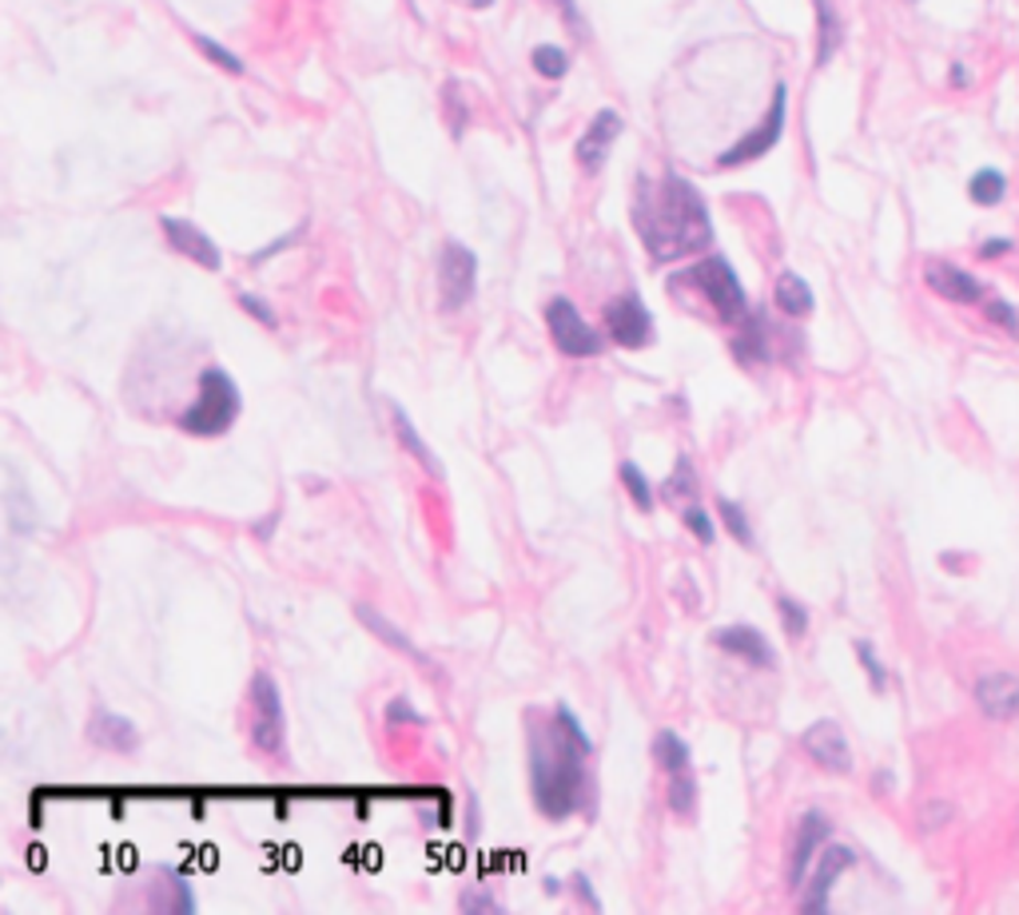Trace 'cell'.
<instances>
[{"label":"cell","instance_id":"83f0119b","mask_svg":"<svg viewBox=\"0 0 1019 915\" xmlns=\"http://www.w3.org/2000/svg\"><path fill=\"white\" fill-rule=\"evenodd\" d=\"M163 880H168V895H152L155 904H160L163 912H175V915L195 912V895H192V887H187V880H180L175 872H163Z\"/></svg>","mask_w":1019,"mask_h":915},{"label":"cell","instance_id":"7402d4cb","mask_svg":"<svg viewBox=\"0 0 1019 915\" xmlns=\"http://www.w3.org/2000/svg\"><path fill=\"white\" fill-rule=\"evenodd\" d=\"M650 753H653V761H657V768H662L665 776L685 773V768L694 764V756H689V744H685L673 729H662L657 736H653Z\"/></svg>","mask_w":1019,"mask_h":915},{"label":"cell","instance_id":"60d3db41","mask_svg":"<svg viewBox=\"0 0 1019 915\" xmlns=\"http://www.w3.org/2000/svg\"><path fill=\"white\" fill-rule=\"evenodd\" d=\"M299 235H303V227H296V232H291V235H279V239H276V244H271V247H264V251H255V255H251V263H264V259H271V255H279V251H283V247H291V244H296Z\"/></svg>","mask_w":1019,"mask_h":915},{"label":"cell","instance_id":"cb8c5ba5","mask_svg":"<svg viewBox=\"0 0 1019 915\" xmlns=\"http://www.w3.org/2000/svg\"><path fill=\"white\" fill-rule=\"evenodd\" d=\"M764 335H769V326H764V319L749 315V319H744L741 338H733V355L741 358L744 366L764 363V358H769V343H764Z\"/></svg>","mask_w":1019,"mask_h":915},{"label":"cell","instance_id":"7bdbcfd3","mask_svg":"<svg viewBox=\"0 0 1019 915\" xmlns=\"http://www.w3.org/2000/svg\"><path fill=\"white\" fill-rule=\"evenodd\" d=\"M554 4H558V9H561V21L570 24V29L578 32V36H586V21H581L578 4H573V0H554Z\"/></svg>","mask_w":1019,"mask_h":915},{"label":"cell","instance_id":"8992f818","mask_svg":"<svg viewBox=\"0 0 1019 915\" xmlns=\"http://www.w3.org/2000/svg\"><path fill=\"white\" fill-rule=\"evenodd\" d=\"M785 116H789V88L785 84H776L773 104H769L764 120L757 123V128H749L733 148H725V152L717 155V168H744V163H753V160H761V155L773 152L776 143H781V136H785Z\"/></svg>","mask_w":1019,"mask_h":915},{"label":"cell","instance_id":"e575fe53","mask_svg":"<svg viewBox=\"0 0 1019 915\" xmlns=\"http://www.w3.org/2000/svg\"><path fill=\"white\" fill-rule=\"evenodd\" d=\"M857 657H860V665H865V672H868V681H872V689H884V681H888V672H884V665L877 661V649L868 645V640H857Z\"/></svg>","mask_w":1019,"mask_h":915},{"label":"cell","instance_id":"44dd1931","mask_svg":"<svg viewBox=\"0 0 1019 915\" xmlns=\"http://www.w3.org/2000/svg\"><path fill=\"white\" fill-rule=\"evenodd\" d=\"M840 41H845V29H840L836 9L828 0H816V68H825L833 61Z\"/></svg>","mask_w":1019,"mask_h":915},{"label":"cell","instance_id":"ac0fdd59","mask_svg":"<svg viewBox=\"0 0 1019 915\" xmlns=\"http://www.w3.org/2000/svg\"><path fill=\"white\" fill-rule=\"evenodd\" d=\"M88 741L108 749V753H136V749H140V732H136V724L128 721V717H120V712L96 709L93 724H88Z\"/></svg>","mask_w":1019,"mask_h":915},{"label":"cell","instance_id":"9c48e42d","mask_svg":"<svg viewBox=\"0 0 1019 915\" xmlns=\"http://www.w3.org/2000/svg\"><path fill=\"white\" fill-rule=\"evenodd\" d=\"M474 287H479V255L459 239H447L439 251V306L462 311L474 299Z\"/></svg>","mask_w":1019,"mask_h":915},{"label":"cell","instance_id":"603a6c76","mask_svg":"<svg viewBox=\"0 0 1019 915\" xmlns=\"http://www.w3.org/2000/svg\"><path fill=\"white\" fill-rule=\"evenodd\" d=\"M355 613H358V621H363V625H367V629L375 633V637H383V640H387L390 649L407 653L410 661H422V665H427V653L418 649V645H415V640H410V637H403V633H398L395 625H390V621L383 617V613H375V610H371V605H358Z\"/></svg>","mask_w":1019,"mask_h":915},{"label":"cell","instance_id":"ee69618b","mask_svg":"<svg viewBox=\"0 0 1019 915\" xmlns=\"http://www.w3.org/2000/svg\"><path fill=\"white\" fill-rule=\"evenodd\" d=\"M948 812H952L948 804H940V808H936V804H932V808H924V824H927V828H936V824H944V820H948Z\"/></svg>","mask_w":1019,"mask_h":915},{"label":"cell","instance_id":"4316f807","mask_svg":"<svg viewBox=\"0 0 1019 915\" xmlns=\"http://www.w3.org/2000/svg\"><path fill=\"white\" fill-rule=\"evenodd\" d=\"M1004 192H1008V180H1004L996 168H984V172H976L968 183L972 204H979V207H996L999 200H1004Z\"/></svg>","mask_w":1019,"mask_h":915},{"label":"cell","instance_id":"7dc6e473","mask_svg":"<svg viewBox=\"0 0 1019 915\" xmlns=\"http://www.w3.org/2000/svg\"><path fill=\"white\" fill-rule=\"evenodd\" d=\"M490 4H494V0H474V9H490Z\"/></svg>","mask_w":1019,"mask_h":915},{"label":"cell","instance_id":"484cf974","mask_svg":"<svg viewBox=\"0 0 1019 915\" xmlns=\"http://www.w3.org/2000/svg\"><path fill=\"white\" fill-rule=\"evenodd\" d=\"M618 474H622V486H625V494L633 498V506L642 509V514H650L653 509V486H650V478L642 474V466L633 462V458H625V462H618Z\"/></svg>","mask_w":1019,"mask_h":915},{"label":"cell","instance_id":"4fadbf2b","mask_svg":"<svg viewBox=\"0 0 1019 915\" xmlns=\"http://www.w3.org/2000/svg\"><path fill=\"white\" fill-rule=\"evenodd\" d=\"M857 864V852L845 844H828L825 852H820V864H816L813 872V884H808L805 900H801V907L805 912H825L828 907V895H833L836 880H840V872H848V868Z\"/></svg>","mask_w":1019,"mask_h":915},{"label":"cell","instance_id":"30bf717a","mask_svg":"<svg viewBox=\"0 0 1019 915\" xmlns=\"http://www.w3.org/2000/svg\"><path fill=\"white\" fill-rule=\"evenodd\" d=\"M801 749H805L808 761L820 764L825 773H836V776L852 773V749H848L845 729L836 721H828V717L801 732Z\"/></svg>","mask_w":1019,"mask_h":915},{"label":"cell","instance_id":"9a60e30c","mask_svg":"<svg viewBox=\"0 0 1019 915\" xmlns=\"http://www.w3.org/2000/svg\"><path fill=\"white\" fill-rule=\"evenodd\" d=\"M714 645L729 657H741V661L757 665V669H773V645L764 640V633H757L753 625H725L714 633Z\"/></svg>","mask_w":1019,"mask_h":915},{"label":"cell","instance_id":"f546056e","mask_svg":"<svg viewBox=\"0 0 1019 915\" xmlns=\"http://www.w3.org/2000/svg\"><path fill=\"white\" fill-rule=\"evenodd\" d=\"M717 518H721V526L733 534L741 546H753V526H749V518H744V509L737 506L733 498H717Z\"/></svg>","mask_w":1019,"mask_h":915},{"label":"cell","instance_id":"1f68e13d","mask_svg":"<svg viewBox=\"0 0 1019 915\" xmlns=\"http://www.w3.org/2000/svg\"><path fill=\"white\" fill-rule=\"evenodd\" d=\"M192 41H195V49L204 52L212 64H219V68L232 72V76H244V61H239L235 52H227L224 44H215L212 36H204V32H192Z\"/></svg>","mask_w":1019,"mask_h":915},{"label":"cell","instance_id":"d6a6232c","mask_svg":"<svg viewBox=\"0 0 1019 915\" xmlns=\"http://www.w3.org/2000/svg\"><path fill=\"white\" fill-rule=\"evenodd\" d=\"M682 521H685V529H689V534L701 541V546H709V541L717 538V526H714V518H709V509H705L701 502L685 506L682 509Z\"/></svg>","mask_w":1019,"mask_h":915},{"label":"cell","instance_id":"836d02e7","mask_svg":"<svg viewBox=\"0 0 1019 915\" xmlns=\"http://www.w3.org/2000/svg\"><path fill=\"white\" fill-rule=\"evenodd\" d=\"M665 498H697V478H694V466H689V458H677V474H673L669 482H665Z\"/></svg>","mask_w":1019,"mask_h":915},{"label":"cell","instance_id":"b9f144b4","mask_svg":"<svg viewBox=\"0 0 1019 915\" xmlns=\"http://www.w3.org/2000/svg\"><path fill=\"white\" fill-rule=\"evenodd\" d=\"M573 895H578V900H581V904H586V907H590V912H598V907H602V900L593 895L590 880H586V875H581V872L573 875Z\"/></svg>","mask_w":1019,"mask_h":915},{"label":"cell","instance_id":"f35d334b","mask_svg":"<svg viewBox=\"0 0 1019 915\" xmlns=\"http://www.w3.org/2000/svg\"><path fill=\"white\" fill-rule=\"evenodd\" d=\"M988 315H991V323L1008 326L1011 335L1019 338V315H1016V306H1011V303H999V299H996V303H988Z\"/></svg>","mask_w":1019,"mask_h":915},{"label":"cell","instance_id":"8d00e7d4","mask_svg":"<svg viewBox=\"0 0 1019 915\" xmlns=\"http://www.w3.org/2000/svg\"><path fill=\"white\" fill-rule=\"evenodd\" d=\"M459 907L462 912H502V904L486 892V887H470V892H462Z\"/></svg>","mask_w":1019,"mask_h":915},{"label":"cell","instance_id":"d4e9b609","mask_svg":"<svg viewBox=\"0 0 1019 915\" xmlns=\"http://www.w3.org/2000/svg\"><path fill=\"white\" fill-rule=\"evenodd\" d=\"M669 812L677 816V820H694V812H697V781H694V773L685 768V773H673L669 776Z\"/></svg>","mask_w":1019,"mask_h":915},{"label":"cell","instance_id":"d6986e66","mask_svg":"<svg viewBox=\"0 0 1019 915\" xmlns=\"http://www.w3.org/2000/svg\"><path fill=\"white\" fill-rule=\"evenodd\" d=\"M390 427H395V438L403 442V450H407L410 458H415L418 466L427 470L430 478H447V470H442V462H439V454L422 442V434H418V427L407 418V410L398 407V402H390Z\"/></svg>","mask_w":1019,"mask_h":915},{"label":"cell","instance_id":"e0dca14e","mask_svg":"<svg viewBox=\"0 0 1019 915\" xmlns=\"http://www.w3.org/2000/svg\"><path fill=\"white\" fill-rule=\"evenodd\" d=\"M924 283L932 287L940 299H948V303H979V299H984V287H979L968 271H959V267H952V263H940V259H932V263L924 267Z\"/></svg>","mask_w":1019,"mask_h":915},{"label":"cell","instance_id":"bcb514c9","mask_svg":"<svg viewBox=\"0 0 1019 915\" xmlns=\"http://www.w3.org/2000/svg\"><path fill=\"white\" fill-rule=\"evenodd\" d=\"M276 521H279V514H271L267 521H259V526H255L259 529V538H271V526H276Z\"/></svg>","mask_w":1019,"mask_h":915},{"label":"cell","instance_id":"2e32d148","mask_svg":"<svg viewBox=\"0 0 1019 915\" xmlns=\"http://www.w3.org/2000/svg\"><path fill=\"white\" fill-rule=\"evenodd\" d=\"M976 701L991 721H1016L1019 717V677L1011 672H988L976 681Z\"/></svg>","mask_w":1019,"mask_h":915},{"label":"cell","instance_id":"3957f363","mask_svg":"<svg viewBox=\"0 0 1019 915\" xmlns=\"http://www.w3.org/2000/svg\"><path fill=\"white\" fill-rule=\"evenodd\" d=\"M244 410V395L235 387V378L224 366H204L200 370V387L195 402L175 418V427L192 438H224L235 427V418Z\"/></svg>","mask_w":1019,"mask_h":915},{"label":"cell","instance_id":"ba28073f","mask_svg":"<svg viewBox=\"0 0 1019 915\" xmlns=\"http://www.w3.org/2000/svg\"><path fill=\"white\" fill-rule=\"evenodd\" d=\"M602 323H605V338L622 351H645L657 335L653 326L650 306L642 303L637 291H625V295H613L610 303L602 306Z\"/></svg>","mask_w":1019,"mask_h":915},{"label":"cell","instance_id":"7c38bea8","mask_svg":"<svg viewBox=\"0 0 1019 915\" xmlns=\"http://www.w3.org/2000/svg\"><path fill=\"white\" fill-rule=\"evenodd\" d=\"M160 227H163V235H168L172 251L187 255V259L200 263L204 271H219V267H224V255H219V247L212 244V235H207L204 227L187 224V219H175V215H163Z\"/></svg>","mask_w":1019,"mask_h":915},{"label":"cell","instance_id":"d590c367","mask_svg":"<svg viewBox=\"0 0 1019 915\" xmlns=\"http://www.w3.org/2000/svg\"><path fill=\"white\" fill-rule=\"evenodd\" d=\"M442 104H447L450 112H454V116H450V120H454V123H450V132H454V140H462V128H466V104L459 100V84H454V80L442 88Z\"/></svg>","mask_w":1019,"mask_h":915},{"label":"cell","instance_id":"74e56055","mask_svg":"<svg viewBox=\"0 0 1019 915\" xmlns=\"http://www.w3.org/2000/svg\"><path fill=\"white\" fill-rule=\"evenodd\" d=\"M239 306H244V311H247L251 319H259V323H264L267 331H276V326H279V315H276V311H271V306H267L259 295H247V291H244V295H239Z\"/></svg>","mask_w":1019,"mask_h":915},{"label":"cell","instance_id":"7a4b0ae2","mask_svg":"<svg viewBox=\"0 0 1019 915\" xmlns=\"http://www.w3.org/2000/svg\"><path fill=\"white\" fill-rule=\"evenodd\" d=\"M633 227H637L645 251L657 263H673L682 255L701 251L714 239L701 192L677 172H665L657 183H637V192H633Z\"/></svg>","mask_w":1019,"mask_h":915},{"label":"cell","instance_id":"52a82bcc","mask_svg":"<svg viewBox=\"0 0 1019 915\" xmlns=\"http://www.w3.org/2000/svg\"><path fill=\"white\" fill-rule=\"evenodd\" d=\"M251 744L267 756H283V701H279V685L271 672H255L251 677Z\"/></svg>","mask_w":1019,"mask_h":915},{"label":"cell","instance_id":"8fae6325","mask_svg":"<svg viewBox=\"0 0 1019 915\" xmlns=\"http://www.w3.org/2000/svg\"><path fill=\"white\" fill-rule=\"evenodd\" d=\"M618 136H622V116L613 112V108H602V112L590 120V128L578 136V143H573V160L581 163V172L586 175L602 172V163Z\"/></svg>","mask_w":1019,"mask_h":915},{"label":"cell","instance_id":"6da1fadb","mask_svg":"<svg viewBox=\"0 0 1019 915\" xmlns=\"http://www.w3.org/2000/svg\"><path fill=\"white\" fill-rule=\"evenodd\" d=\"M593 753V741L570 712V704L554 709V721L546 729H530V793L534 808L546 820H570L573 812L586 808L590 793V773L586 761Z\"/></svg>","mask_w":1019,"mask_h":915},{"label":"cell","instance_id":"f6af8a7d","mask_svg":"<svg viewBox=\"0 0 1019 915\" xmlns=\"http://www.w3.org/2000/svg\"><path fill=\"white\" fill-rule=\"evenodd\" d=\"M1008 251H1011V244H1008V239H988V244H984V251H979V255H984V259H996V255H1008Z\"/></svg>","mask_w":1019,"mask_h":915},{"label":"cell","instance_id":"f1b7e54d","mask_svg":"<svg viewBox=\"0 0 1019 915\" xmlns=\"http://www.w3.org/2000/svg\"><path fill=\"white\" fill-rule=\"evenodd\" d=\"M530 61H534V68H538V76H546V80H561V76L570 72V56H566V49H558V44H538Z\"/></svg>","mask_w":1019,"mask_h":915},{"label":"cell","instance_id":"5b68a950","mask_svg":"<svg viewBox=\"0 0 1019 915\" xmlns=\"http://www.w3.org/2000/svg\"><path fill=\"white\" fill-rule=\"evenodd\" d=\"M541 315H546V331H550L554 346L566 358H598L605 351V338L586 323V315L573 306V299L554 295L550 303L541 306Z\"/></svg>","mask_w":1019,"mask_h":915},{"label":"cell","instance_id":"277c9868","mask_svg":"<svg viewBox=\"0 0 1019 915\" xmlns=\"http://www.w3.org/2000/svg\"><path fill=\"white\" fill-rule=\"evenodd\" d=\"M677 283H689L705 303L714 306V315L725 323H744L749 319V299H744V287L737 283L733 267L721 255H709L701 263H694L689 271H682Z\"/></svg>","mask_w":1019,"mask_h":915},{"label":"cell","instance_id":"ffe728a7","mask_svg":"<svg viewBox=\"0 0 1019 915\" xmlns=\"http://www.w3.org/2000/svg\"><path fill=\"white\" fill-rule=\"evenodd\" d=\"M773 303H776V311H781V315L805 319V315H813L816 299H813V287H808L801 274H796V271H781V274H776V287H773Z\"/></svg>","mask_w":1019,"mask_h":915},{"label":"cell","instance_id":"4dcf8cb0","mask_svg":"<svg viewBox=\"0 0 1019 915\" xmlns=\"http://www.w3.org/2000/svg\"><path fill=\"white\" fill-rule=\"evenodd\" d=\"M776 613H781V625H785V633H789V640H801L808 633V610L801 605V601H793V598H776Z\"/></svg>","mask_w":1019,"mask_h":915},{"label":"cell","instance_id":"ab89813d","mask_svg":"<svg viewBox=\"0 0 1019 915\" xmlns=\"http://www.w3.org/2000/svg\"><path fill=\"white\" fill-rule=\"evenodd\" d=\"M387 721H390V724H422V717H418V712L410 709V704L403 701V697H398V701L387 704Z\"/></svg>","mask_w":1019,"mask_h":915},{"label":"cell","instance_id":"5bb4252c","mask_svg":"<svg viewBox=\"0 0 1019 915\" xmlns=\"http://www.w3.org/2000/svg\"><path fill=\"white\" fill-rule=\"evenodd\" d=\"M828 836H833V824H828L825 812L801 816V832H796V844H793V852H789V887L805 884V872H808V864H813L816 848L828 844Z\"/></svg>","mask_w":1019,"mask_h":915}]
</instances>
